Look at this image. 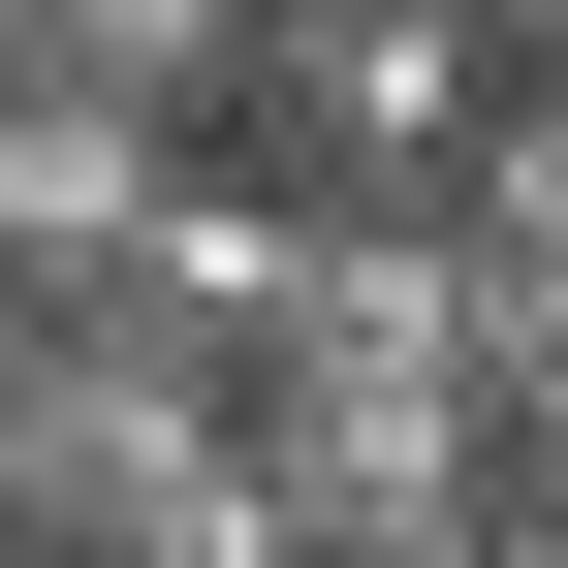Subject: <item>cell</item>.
<instances>
[{"label":"cell","mask_w":568,"mask_h":568,"mask_svg":"<svg viewBox=\"0 0 568 568\" xmlns=\"http://www.w3.org/2000/svg\"><path fill=\"white\" fill-rule=\"evenodd\" d=\"M222 126L316 190V222H443V190H474V126H506V32H443V0H253Z\"/></svg>","instance_id":"6da1fadb"},{"label":"cell","mask_w":568,"mask_h":568,"mask_svg":"<svg viewBox=\"0 0 568 568\" xmlns=\"http://www.w3.org/2000/svg\"><path fill=\"white\" fill-rule=\"evenodd\" d=\"M32 568H284V506H253L222 410H159V443H95V474L32 506Z\"/></svg>","instance_id":"7a4b0ae2"},{"label":"cell","mask_w":568,"mask_h":568,"mask_svg":"<svg viewBox=\"0 0 568 568\" xmlns=\"http://www.w3.org/2000/svg\"><path fill=\"white\" fill-rule=\"evenodd\" d=\"M316 568H506V506H410V537H316Z\"/></svg>","instance_id":"3957f363"},{"label":"cell","mask_w":568,"mask_h":568,"mask_svg":"<svg viewBox=\"0 0 568 568\" xmlns=\"http://www.w3.org/2000/svg\"><path fill=\"white\" fill-rule=\"evenodd\" d=\"M506 568H568V506H506Z\"/></svg>","instance_id":"277c9868"},{"label":"cell","mask_w":568,"mask_h":568,"mask_svg":"<svg viewBox=\"0 0 568 568\" xmlns=\"http://www.w3.org/2000/svg\"><path fill=\"white\" fill-rule=\"evenodd\" d=\"M443 32H537V0H443Z\"/></svg>","instance_id":"5b68a950"},{"label":"cell","mask_w":568,"mask_h":568,"mask_svg":"<svg viewBox=\"0 0 568 568\" xmlns=\"http://www.w3.org/2000/svg\"><path fill=\"white\" fill-rule=\"evenodd\" d=\"M0 63H32V0H0Z\"/></svg>","instance_id":"8992f818"}]
</instances>
